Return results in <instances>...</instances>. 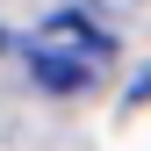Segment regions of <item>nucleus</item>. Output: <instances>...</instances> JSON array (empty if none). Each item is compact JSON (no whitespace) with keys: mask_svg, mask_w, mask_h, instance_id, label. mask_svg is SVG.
<instances>
[{"mask_svg":"<svg viewBox=\"0 0 151 151\" xmlns=\"http://www.w3.org/2000/svg\"><path fill=\"white\" fill-rule=\"evenodd\" d=\"M22 50H29L36 86L72 93V86H86L93 72H108V58H115V36H108V29H93V22H86V7H65V14H50V22H36Z\"/></svg>","mask_w":151,"mask_h":151,"instance_id":"nucleus-1","label":"nucleus"}]
</instances>
